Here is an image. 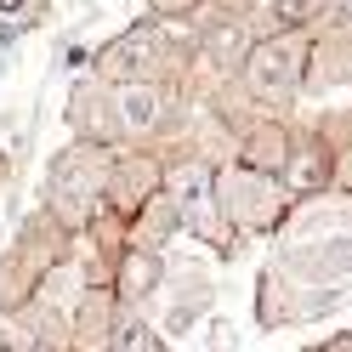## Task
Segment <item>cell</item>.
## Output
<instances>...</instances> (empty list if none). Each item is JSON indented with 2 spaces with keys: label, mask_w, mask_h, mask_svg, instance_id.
Instances as JSON below:
<instances>
[{
  "label": "cell",
  "mask_w": 352,
  "mask_h": 352,
  "mask_svg": "<svg viewBox=\"0 0 352 352\" xmlns=\"http://www.w3.org/2000/svg\"><path fill=\"white\" fill-rule=\"evenodd\" d=\"M0 352H40V346H29V341H23V346H0Z\"/></svg>",
  "instance_id": "23"
},
{
  "label": "cell",
  "mask_w": 352,
  "mask_h": 352,
  "mask_svg": "<svg viewBox=\"0 0 352 352\" xmlns=\"http://www.w3.org/2000/svg\"><path fill=\"white\" fill-rule=\"evenodd\" d=\"M108 170H114V148L74 142L63 148L46 170V216L63 233H85L108 205Z\"/></svg>",
  "instance_id": "1"
},
{
  "label": "cell",
  "mask_w": 352,
  "mask_h": 352,
  "mask_svg": "<svg viewBox=\"0 0 352 352\" xmlns=\"http://www.w3.org/2000/svg\"><path fill=\"white\" fill-rule=\"evenodd\" d=\"M210 6H216V12H233V17H250V23H256L261 12L273 17V0H210Z\"/></svg>",
  "instance_id": "18"
},
{
  "label": "cell",
  "mask_w": 352,
  "mask_h": 352,
  "mask_svg": "<svg viewBox=\"0 0 352 352\" xmlns=\"http://www.w3.org/2000/svg\"><path fill=\"white\" fill-rule=\"evenodd\" d=\"M290 148H296V137L284 131L278 120H256L245 137H239V165H256V170H284V160H290Z\"/></svg>",
  "instance_id": "13"
},
{
  "label": "cell",
  "mask_w": 352,
  "mask_h": 352,
  "mask_svg": "<svg viewBox=\"0 0 352 352\" xmlns=\"http://www.w3.org/2000/svg\"><path fill=\"white\" fill-rule=\"evenodd\" d=\"M284 273L296 284H324V290H341L352 284V233H324L313 245H301L284 256Z\"/></svg>",
  "instance_id": "8"
},
{
  "label": "cell",
  "mask_w": 352,
  "mask_h": 352,
  "mask_svg": "<svg viewBox=\"0 0 352 352\" xmlns=\"http://www.w3.org/2000/svg\"><path fill=\"white\" fill-rule=\"evenodd\" d=\"M165 170H170V165H160V160L142 153V148L114 153V170H108V210L125 216V222H137V210L165 193Z\"/></svg>",
  "instance_id": "7"
},
{
  "label": "cell",
  "mask_w": 352,
  "mask_h": 352,
  "mask_svg": "<svg viewBox=\"0 0 352 352\" xmlns=\"http://www.w3.org/2000/svg\"><path fill=\"white\" fill-rule=\"evenodd\" d=\"M69 131L74 142H97V148H114L120 142V114H114V85L108 80H80L69 91Z\"/></svg>",
  "instance_id": "9"
},
{
  "label": "cell",
  "mask_w": 352,
  "mask_h": 352,
  "mask_svg": "<svg viewBox=\"0 0 352 352\" xmlns=\"http://www.w3.org/2000/svg\"><path fill=\"white\" fill-rule=\"evenodd\" d=\"M91 69L108 85H125V80H170L176 69H182V46H176L170 29H160L148 17V23H131L125 34L108 40V46L91 57Z\"/></svg>",
  "instance_id": "4"
},
{
  "label": "cell",
  "mask_w": 352,
  "mask_h": 352,
  "mask_svg": "<svg viewBox=\"0 0 352 352\" xmlns=\"http://www.w3.org/2000/svg\"><path fill=\"white\" fill-rule=\"evenodd\" d=\"M131 228H137V239H131V245L160 250L165 239H170L176 228H182V210H176V199H170V193H160V199H148V205L137 210V222H131Z\"/></svg>",
  "instance_id": "15"
},
{
  "label": "cell",
  "mask_w": 352,
  "mask_h": 352,
  "mask_svg": "<svg viewBox=\"0 0 352 352\" xmlns=\"http://www.w3.org/2000/svg\"><path fill=\"white\" fill-rule=\"evenodd\" d=\"M318 352H352V329H341V336H329Z\"/></svg>",
  "instance_id": "22"
},
{
  "label": "cell",
  "mask_w": 352,
  "mask_h": 352,
  "mask_svg": "<svg viewBox=\"0 0 352 352\" xmlns=\"http://www.w3.org/2000/svg\"><path fill=\"white\" fill-rule=\"evenodd\" d=\"M284 188L296 193V199H313V193L324 188H336V176H341V153L329 148L324 137H296L290 148V160H284Z\"/></svg>",
  "instance_id": "11"
},
{
  "label": "cell",
  "mask_w": 352,
  "mask_h": 352,
  "mask_svg": "<svg viewBox=\"0 0 352 352\" xmlns=\"http://www.w3.org/2000/svg\"><path fill=\"white\" fill-rule=\"evenodd\" d=\"M336 0H273V29H318Z\"/></svg>",
  "instance_id": "17"
},
{
  "label": "cell",
  "mask_w": 352,
  "mask_h": 352,
  "mask_svg": "<svg viewBox=\"0 0 352 352\" xmlns=\"http://www.w3.org/2000/svg\"><path fill=\"white\" fill-rule=\"evenodd\" d=\"M313 29H267L256 40V52L239 69L245 97L261 108H284L307 91V74H313Z\"/></svg>",
  "instance_id": "2"
},
{
  "label": "cell",
  "mask_w": 352,
  "mask_h": 352,
  "mask_svg": "<svg viewBox=\"0 0 352 352\" xmlns=\"http://www.w3.org/2000/svg\"><path fill=\"white\" fill-rule=\"evenodd\" d=\"M256 40H261V29L250 23V17H233V12H210V17H205V29H199V57L210 63L216 74H233V80H239L245 57L256 52Z\"/></svg>",
  "instance_id": "10"
},
{
  "label": "cell",
  "mask_w": 352,
  "mask_h": 352,
  "mask_svg": "<svg viewBox=\"0 0 352 352\" xmlns=\"http://www.w3.org/2000/svg\"><path fill=\"white\" fill-rule=\"evenodd\" d=\"M216 188H222V210H228L233 233H273V228H284L290 199H296V193L284 188V176L256 170V165L216 170Z\"/></svg>",
  "instance_id": "5"
},
{
  "label": "cell",
  "mask_w": 352,
  "mask_h": 352,
  "mask_svg": "<svg viewBox=\"0 0 352 352\" xmlns=\"http://www.w3.org/2000/svg\"><path fill=\"white\" fill-rule=\"evenodd\" d=\"M205 346H216V352H228V324H222V318H216V324L205 329Z\"/></svg>",
  "instance_id": "20"
},
{
  "label": "cell",
  "mask_w": 352,
  "mask_h": 352,
  "mask_svg": "<svg viewBox=\"0 0 352 352\" xmlns=\"http://www.w3.org/2000/svg\"><path fill=\"white\" fill-rule=\"evenodd\" d=\"M23 34H29V23H0V46H17Z\"/></svg>",
  "instance_id": "21"
},
{
  "label": "cell",
  "mask_w": 352,
  "mask_h": 352,
  "mask_svg": "<svg viewBox=\"0 0 352 352\" xmlns=\"http://www.w3.org/2000/svg\"><path fill=\"white\" fill-rule=\"evenodd\" d=\"M160 284H165V250H148V245H125L114 256V290L120 301H148V296H160Z\"/></svg>",
  "instance_id": "12"
},
{
  "label": "cell",
  "mask_w": 352,
  "mask_h": 352,
  "mask_svg": "<svg viewBox=\"0 0 352 352\" xmlns=\"http://www.w3.org/2000/svg\"><path fill=\"white\" fill-rule=\"evenodd\" d=\"M170 108H176V85L170 80H125V85H114L120 137H131V142L160 137L165 120H170Z\"/></svg>",
  "instance_id": "6"
},
{
  "label": "cell",
  "mask_w": 352,
  "mask_h": 352,
  "mask_svg": "<svg viewBox=\"0 0 352 352\" xmlns=\"http://www.w3.org/2000/svg\"><path fill=\"white\" fill-rule=\"evenodd\" d=\"M352 80V34H318L313 40V74H307V91H329V85Z\"/></svg>",
  "instance_id": "14"
},
{
  "label": "cell",
  "mask_w": 352,
  "mask_h": 352,
  "mask_svg": "<svg viewBox=\"0 0 352 352\" xmlns=\"http://www.w3.org/2000/svg\"><path fill=\"white\" fill-rule=\"evenodd\" d=\"M0 74H6V57H0Z\"/></svg>",
  "instance_id": "25"
},
{
  "label": "cell",
  "mask_w": 352,
  "mask_h": 352,
  "mask_svg": "<svg viewBox=\"0 0 352 352\" xmlns=\"http://www.w3.org/2000/svg\"><path fill=\"white\" fill-rule=\"evenodd\" d=\"M85 63H91V57H85V46H74V40H69V46H63V69H85Z\"/></svg>",
  "instance_id": "19"
},
{
  "label": "cell",
  "mask_w": 352,
  "mask_h": 352,
  "mask_svg": "<svg viewBox=\"0 0 352 352\" xmlns=\"http://www.w3.org/2000/svg\"><path fill=\"white\" fill-rule=\"evenodd\" d=\"M0 176H6V153H0Z\"/></svg>",
  "instance_id": "24"
},
{
  "label": "cell",
  "mask_w": 352,
  "mask_h": 352,
  "mask_svg": "<svg viewBox=\"0 0 352 352\" xmlns=\"http://www.w3.org/2000/svg\"><path fill=\"white\" fill-rule=\"evenodd\" d=\"M165 193L182 210V233H193L199 245H216L222 256H233V222L222 210V188H216L210 160H176L165 170Z\"/></svg>",
  "instance_id": "3"
},
{
  "label": "cell",
  "mask_w": 352,
  "mask_h": 352,
  "mask_svg": "<svg viewBox=\"0 0 352 352\" xmlns=\"http://www.w3.org/2000/svg\"><path fill=\"white\" fill-rule=\"evenodd\" d=\"M108 352H160L153 329L142 324V313L131 301H120V318H114V336H108Z\"/></svg>",
  "instance_id": "16"
}]
</instances>
